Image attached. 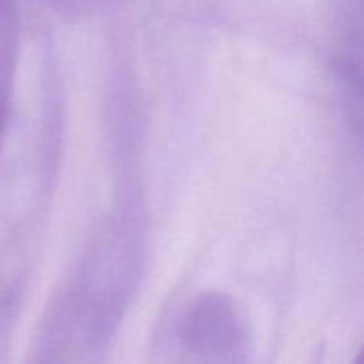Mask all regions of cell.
Masks as SVG:
<instances>
[{
	"label": "cell",
	"instance_id": "cell-1",
	"mask_svg": "<svg viewBox=\"0 0 364 364\" xmlns=\"http://www.w3.org/2000/svg\"><path fill=\"white\" fill-rule=\"evenodd\" d=\"M354 364H364V348L358 354V358H355Z\"/></svg>",
	"mask_w": 364,
	"mask_h": 364
}]
</instances>
